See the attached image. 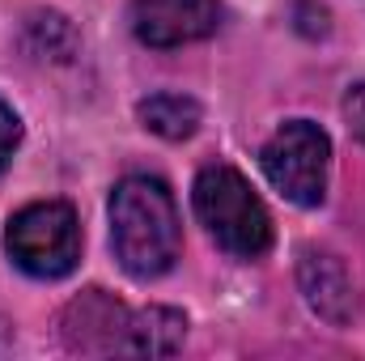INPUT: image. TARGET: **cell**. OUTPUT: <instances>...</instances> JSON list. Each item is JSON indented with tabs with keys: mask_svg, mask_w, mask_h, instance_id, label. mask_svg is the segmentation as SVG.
Here are the masks:
<instances>
[{
	"mask_svg": "<svg viewBox=\"0 0 365 361\" xmlns=\"http://www.w3.org/2000/svg\"><path fill=\"white\" fill-rule=\"evenodd\" d=\"M179 208L162 179L128 175L110 191V247L128 276L153 280L170 272L179 260Z\"/></svg>",
	"mask_w": 365,
	"mask_h": 361,
	"instance_id": "6da1fadb",
	"label": "cell"
},
{
	"mask_svg": "<svg viewBox=\"0 0 365 361\" xmlns=\"http://www.w3.org/2000/svg\"><path fill=\"white\" fill-rule=\"evenodd\" d=\"M191 204L212 243L234 260H259L272 247V213L234 166H204L191 187Z\"/></svg>",
	"mask_w": 365,
	"mask_h": 361,
	"instance_id": "7a4b0ae2",
	"label": "cell"
},
{
	"mask_svg": "<svg viewBox=\"0 0 365 361\" xmlns=\"http://www.w3.org/2000/svg\"><path fill=\"white\" fill-rule=\"evenodd\" d=\"M4 251L17 268L34 280H60L81 260V225L73 204L64 200H38L13 213L4 230Z\"/></svg>",
	"mask_w": 365,
	"mask_h": 361,
	"instance_id": "3957f363",
	"label": "cell"
},
{
	"mask_svg": "<svg viewBox=\"0 0 365 361\" xmlns=\"http://www.w3.org/2000/svg\"><path fill=\"white\" fill-rule=\"evenodd\" d=\"M259 166L276 191L297 208H319L331 175V141L310 119L280 123L259 149Z\"/></svg>",
	"mask_w": 365,
	"mask_h": 361,
	"instance_id": "277c9868",
	"label": "cell"
},
{
	"mask_svg": "<svg viewBox=\"0 0 365 361\" xmlns=\"http://www.w3.org/2000/svg\"><path fill=\"white\" fill-rule=\"evenodd\" d=\"M128 21L145 47L170 51V47L200 43V39L217 34L221 4L217 0H132Z\"/></svg>",
	"mask_w": 365,
	"mask_h": 361,
	"instance_id": "5b68a950",
	"label": "cell"
},
{
	"mask_svg": "<svg viewBox=\"0 0 365 361\" xmlns=\"http://www.w3.org/2000/svg\"><path fill=\"white\" fill-rule=\"evenodd\" d=\"M128 306L115 302L110 293L90 289L64 310V340L77 353H119L123 349V327H128Z\"/></svg>",
	"mask_w": 365,
	"mask_h": 361,
	"instance_id": "8992f818",
	"label": "cell"
},
{
	"mask_svg": "<svg viewBox=\"0 0 365 361\" xmlns=\"http://www.w3.org/2000/svg\"><path fill=\"white\" fill-rule=\"evenodd\" d=\"M297 285L306 293V306L319 319H327L331 327H344L353 319L357 293H353V280H349V272H344V264L336 255H327V251H302V260H297Z\"/></svg>",
	"mask_w": 365,
	"mask_h": 361,
	"instance_id": "52a82bcc",
	"label": "cell"
},
{
	"mask_svg": "<svg viewBox=\"0 0 365 361\" xmlns=\"http://www.w3.org/2000/svg\"><path fill=\"white\" fill-rule=\"evenodd\" d=\"M187 336V315L170 306H149V310H132L128 327H123V349L119 353H149V357H166L175 353Z\"/></svg>",
	"mask_w": 365,
	"mask_h": 361,
	"instance_id": "ba28073f",
	"label": "cell"
},
{
	"mask_svg": "<svg viewBox=\"0 0 365 361\" xmlns=\"http://www.w3.org/2000/svg\"><path fill=\"white\" fill-rule=\"evenodd\" d=\"M140 123L162 141H187L200 128V102L187 93H153L136 106Z\"/></svg>",
	"mask_w": 365,
	"mask_h": 361,
	"instance_id": "9c48e42d",
	"label": "cell"
},
{
	"mask_svg": "<svg viewBox=\"0 0 365 361\" xmlns=\"http://www.w3.org/2000/svg\"><path fill=\"white\" fill-rule=\"evenodd\" d=\"M17 145H21V119H17V111L9 102H0V171L13 162Z\"/></svg>",
	"mask_w": 365,
	"mask_h": 361,
	"instance_id": "30bf717a",
	"label": "cell"
},
{
	"mask_svg": "<svg viewBox=\"0 0 365 361\" xmlns=\"http://www.w3.org/2000/svg\"><path fill=\"white\" fill-rule=\"evenodd\" d=\"M344 119H349V132L365 145V81L349 86V93H344Z\"/></svg>",
	"mask_w": 365,
	"mask_h": 361,
	"instance_id": "8fae6325",
	"label": "cell"
}]
</instances>
